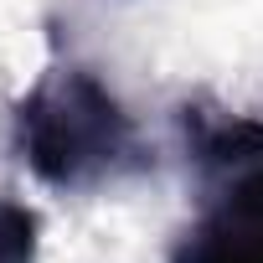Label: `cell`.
<instances>
[{
	"label": "cell",
	"instance_id": "cell-1",
	"mask_svg": "<svg viewBox=\"0 0 263 263\" xmlns=\"http://www.w3.org/2000/svg\"><path fill=\"white\" fill-rule=\"evenodd\" d=\"M11 150L52 191H98L155 165L135 114L83 62L52 57L11 108Z\"/></svg>",
	"mask_w": 263,
	"mask_h": 263
},
{
	"label": "cell",
	"instance_id": "cell-2",
	"mask_svg": "<svg viewBox=\"0 0 263 263\" xmlns=\"http://www.w3.org/2000/svg\"><path fill=\"white\" fill-rule=\"evenodd\" d=\"M176 145L196 181V217L176 232L171 263H263V114L212 98L176 108Z\"/></svg>",
	"mask_w": 263,
	"mask_h": 263
},
{
	"label": "cell",
	"instance_id": "cell-3",
	"mask_svg": "<svg viewBox=\"0 0 263 263\" xmlns=\"http://www.w3.org/2000/svg\"><path fill=\"white\" fill-rule=\"evenodd\" d=\"M36 248H42V217L16 196H0V263H36Z\"/></svg>",
	"mask_w": 263,
	"mask_h": 263
}]
</instances>
